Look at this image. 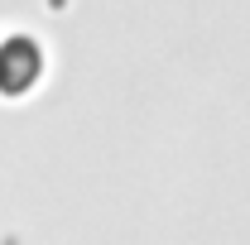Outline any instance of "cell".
I'll return each instance as SVG.
<instances>
[{"label": "cell", "mask_w": 250, "mask_h": 245, "mask_svg": "<svg viewBox=\"0 0 250 245\" xmlns=\"http://www.w3.org/2000/svg\"><path fill=\"white\" fill-rule=\"evenodd\" d=\"M43 72V53L39 43L15 34V39H0V96H24Z\"/></svg>", "instance_id": "1"}]
</instances>
